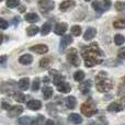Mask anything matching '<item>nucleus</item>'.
<instances>
[{
  "label": "nucleus",
  "instance_id": "1",
  "mask_svg": "<svg viewBox=\"0 0 125 125\" xmlns=\"http://www.w3.org/2000/svg\"><path fill=\"white\" fill-rule=\"evenodd\" d=\"M81 55L83 57L84 64L87 67H93L95 65H100L103 59V52L99 48L97 43H92L89 46H82L81 48Z\"/></svg>",
  "mask_w": 125,
  "mask_h": 125
},
{
  "label": "nucleus",
  "instance_id": "2",
  "mask_svg": "<svg viewBox=\"0 0 125 125\" xmlns=\"http://www.w3.org/2000/svg\"><path fill=\"white\" fill-rule=\"evenodd\" d=\"M95 87H97L98 91H100V92H108V91H110L113 88V82L108 78L106 73L101 71L97 76Z\"/></svg>",
  "mask_w": 125,
  "mask_h": 125
},
{
  "label": "nucleus",
  "instance_id": "3",
  "mask_svg": "<svg viewBox=\"0 0 125 125\" xmlns=\"http://www.w3.org/2000/svg\"><path fill=\"white\" fill-rule=\"evenodd\" d=\"M80 110H81L82 114H83L84 116H87V117L92 116V115H94L95 113L98 112L97 106H95V103L91 99H89L88 101L84 102V103L81 105V109H80Z\"/></svg>",
  "mask_w": 125,
  "mask_h": 125
},
{
  "label": "nucleus",
  "instance_id": "4",
  "mask_svg": "<svg viewBox=\"0 0 125 125\" xmlns=\"http://www.w3.org/2000/svg\"><path fill=\"white\" fill-rule=\"evenodd\" d=\"M67 61L70 62L73 66H79L80 65V58L78 56V52L76 48H69L66 52Z\"/></svg>",
  "mask_w": 125,
  "mask_h": 125
},
{
  "label": "nucleus",
  "instance_id": "5",
  "mask_svg": "<svg viewBox=\"0 0 125 125\" xmlns=\"http://www.w3.org/2000/svg\"><path fill=\"white\" fill-rule=\"evenodd\" d=\"M55 4L53 0H40L39 2V8L43 13H46L48 11H52L54 9Z\"/></svg>",
  "mask_w": 125,
  "mask_h": 125
},
{
  "label": "nucleus",
  "instance_id": "6",
  "mask_svg": "<svg viewBox=\"0 0 125 125\" xmlns=\"http://www.w3.org/2000/svg\"><path fill=\"white\" fill-rule=\"evenodd\" d=\"M1 87H3V89L0 88V92H6L8 94H11L13 95L15 93V90H14V81H9V82H4V83L1 84Z\"/></svg>",
  "mask_w": 125,
  "mask_h": 125
},
{
  "label": "nucleus",
  "instance_id": "7",
  "mask_svg": "<svg viewBox=\"0 0 125 125\" xmlns=\"http://www.w3.org/2000/svg\"><path fill=\"white\" fill-rule=\"evenodd\" d=\"M55 86L57 87V90L61 91L62 93H68V92H70V89H71L70 88V84H69L65 79H62V81L57 82Z\"/></svg>",
  "mask_w": 125,
  "mask_h": 125
},
{
  "label": "nucleus",
  "instance_id": "8",
  "mask_svg": "<svg viewBox=\"0 0 125 125\" xmlns=\"http://www.w3.org/2000/svg\"><path fill=\"white\" fill-rule=\"evenodd\" d=\"M23 112V108L21 105H13L8 110V116L9 117H17Z\"/></svg>",
  "mask_w": 125,
  "mask_h": 125
},
{
  "label": "nucleus",
  "instance_id": "9",
  "mask_svg": "<svg viewBox=\"0 0 125 125\" xmlns=\"http://www.w3.org/2000/svg\"><path fill=\"white\" fill-rule=\"evenodd\" d=\"M31 52L37 53V54H45V53L48 52V47L45 45V44H37V45H34L32 47H30Z\"/></svg>",
  "mask_w": 125,
  "mask_h": 125
},
{
  "label": "nucleus",
  "instance_id": "10",
  "mask_svg": "<svg viewBox=\"0 0 125 125\" xmlns=\"http://www.w3.org/2000/svg\"><path fill=\"white\" fill-rule=\"evenodd\" d=\"M73 7H75V1H73V0H65L59 6V10L62 11V12H66V11L71 10Z\"/></svg>",
  "mask_w": 125,
  "mask_h": 125
},
{
  "label": "nucleus",
  "instance_id": "11",
  "mask_svg": "<svg viewBox=\"0 0 125 125\" xmlns=\"http://www.w3.org/2000/svg\"><path fill=\"white\" fill-rule=\"evenodd\" d=\"M26 106H28L30 110L36 111L42 108V102L40 101V100H30V101L26 103Z\"/></svg>",
  "mask_w": 125,
  "mask_h": 125
},
{
  "label": "nucleus",
  "instance_id": "12",
  "mask_svg": "<svg viewBox=\"0 0 125 125\" xmlns=\"http://www.w3.org/2000/svg\"><path fill=\"white\" fill-rule=\"evenodd\" d=\"M95 35H97V30L93 29V28H88L86 30V32H84V34H83V40H86V41H90V40H92Z\"/></svg>",
  "mask_w": 125,
  "mask_h": 125
},
{
  "label": "nucleus",
  "instance_id": "13",
  "mask_svg": "<svg viewBox=\"0 0 125 125\" xmlns=\"http://www.w3.org/2000/svg\"><path fill=\"white\" fill-rule=\"evenodd\" d=\"M91 87H92V81H91V80H87V81L80 83L79 89L82 93H88L89 91H90Z\"/></svg>",
  "mask_w": 125,
  "mask_h": 125
},
{
  "label": "nucleus",
  "instance_id": "14",
  "mask_svg": "<svg viewBox=\"0 0 125 125\" xmlns=\"http://www.w3.org/2000/svg\"><path fill=\"white\" fill-rule=\"evenodd\" d=\"M71 42H73V37H71L70 35H66V36L62 37L61 41V51L62 52H64L65 48H66L69 44H71Z\"/></svg>",
  "mask_w": 125,
  "mask_h": 125
},
{
  "label": "nucleus",
  "instance_id": "15",
  "mask_svg": "<svg viewBox=\"0 0 125 125\" xmlns=\"http://www.w3.org/2000/svg\"><path fill=\"white\" fill-rule=\"evenodd\" d=\"M67 31V24L66 23H57L55 26V33L57 35H64Z\"/></svg>",
  "mask_w": 125,
  "mask_h": 125
},
{
  "label": "nucleus",
  "instance_id": "16",
  "mask_svg": "<svg viewBox=\"0 0 125 125\" xmlns=\"http://www.w3.org/2000/svg\"><path fill=\"white\" fill-rule=\"evenodd\" d=\"M18 86H19V88L21 89L22 91H25L29 89V87H30V80H29V78H22V79H20V81L18 82Z\"/></svg>",
  "mask_w": 125,
  "mask_h": 125
},
{
  "label": "nucleus",
  "instance_id": "17",
  "mask_svg": "<svg viewBox=\"0 0 125 125\" xmlns=\"http://www.w3.org/2000/svg\"><path fill=\"white\" fill-rule=\"evenodd\" d=\"M33 62V57L29 54H24L19 57V62L22 65H30Z\"/></svg>",
  "mask_w": 125,
  "mask_h": 125
},
{
  "label": "nucleus",
  "instance_id": "18",
  "mask_svg": "<svg viewBox=\"0 0 125 125\" xmlns=\"http://www.w3.org/2000/svg\"><path fill=\"white\" fill-rule=\"evenodd\" d=\"M68 121L73 124H80L82 122V117L77 113H71L68 116Z\"/></svg>",
  "mask_w": 125,
  "mask_h": 125
},
{
  "label": "nucleus",
  "instance_id": "19",
  "mask_svg": "<svg viewBox=\"0 0 125 125\" xmlns=\"http://www.w3.org/2000/svg\"><path fill=\"white\" fill-rule=\"evenodd\" d=\"M26 22H30V23H35V22H39L40 17L36 14V13H28L24 17Z\"/></svg>",
  "mask_w": 125,
  "mask_h": 125
},
{
  "label": "nucleus",
  "instance_id": "20",
  "mask_svg": "<svg viewBox=\"0 0 125 125\" xmlns=\"http://www.w3.org/2000/svg\"><path fill=\"white\" fill-rule=\"evenodd\" d=\"M108 110L110 112H120V111L123 110V106H122V104L117 103V102H113L108 106Z\"/></svg>",
  "mask_w": 125,
  "mask_h": 125
},
{
  "label": "nucleus",
  "instance_id": "21",
  "mask_svg": "<svg viewBox=\"0 0 125 125\" xmlns=\"http://www.w3.org/2000/svg\"><path fill=\"white\" fill-rule=\"evenodd\" d=\"M76 105H77V100H76V98L73 97V95H69L66 99V106L68 109H73Z\"/></svg>",
  "mask_w": 125,
  "mask_h": 125
},
{
  "label": "nucleus",
  "instance_id": "22",
  "mask_svg": "<svg viewBox=\"0 0 125 125\" xmlns=\"http://www.w3.org/2000/svg\"><path fill=\"white\" fill-rule=\"evenodd\" d=\"M43 95H44V98H45L46 100H48V99H51L52 98V95H53V89H52V87H44L43 88Z\"/></svg>",
  "mask_w": 125,
  "mask_h": 125
},
{
  "label": "nucleus",
  "instance_id": "23",
  "mask_svg": "<svg viewBox=\"0 0 125 125\" xmlns=\"http://www.w3.org/2000/svg\"><path fill=\"white\" fill-rule=\"evenodd\" d=\"M92 8L94 9L95 11H98V12H103V10H105L104 7L102 6V2H100L99 0H94V1L92 2Z\"/></svg>",
  "mask_w": 125,
  "mask_h": 125
},
{
  "label": "nucleus",
  "instance_id": "24",
  "mask_svg": "<svg viewBox=\"0 0 125 125\" xmlns=\"http://www.w3.org/2000/svg\"><path fill=\"white\" fill-rule=\"evenodd\" d=\"M39 31H40V29L37 28V26H35V25H31V26H29V28L26 29V33H28L29 36H33V35L37 34Z\"/></svg>",
  "mask_w": 125,
  "mask_h": 125
},
{
  "label": "nucleus",
  "instance_id": "25",
  "mask_svg": "<svg viewBox=\"0 0 125 125\" xmlns=\"http://www.w3.org/2000/svg\"><path fill=\"white\" fill-rule=\"evenodd\" d=\"M114 43L116 44L117 46L123 45V44L125 43V37L122 34H116L114 36Z\"/></svg>",
  "mask_w": 125,
  "mask_h": 125
},
{
  "label": "nucleus",
  "instance_id": "26",
  "mask_svg": "<svg viewBox=\"0 0 125 125\" xmlns=\"http://www.w3.org/2000/svg\"><path fill=\"white\" fill-rule=\"evenodd\" d=\"M113 26L115 29H125V19H119L116 21H114Z\"/></svg>",
  "mask_w": 125,
  "mask_h": 125
},
{
  "label": "nucleus",
  "instance_id": "27",
  "mask_svg": "<svg viewBox=\"0 0 125 125\" xmlns=\"http://www.w3.org/2000/svg\"><path fill=\"white\" fill-rule=\"evenodd\" d=\"M50 32H51V24L48 22H46L41 28V33H42V35H47Z\"/></svg>",
  "mask_w": 125,
  "mask_h": 125
},
{
  "label": "nucleus",
  "instance_id": "28",
  "mask_svg": "<svg viewBox=\"0 0 125 125\" xmlns=\"http://www.w3.org/2000/svg\"><path fill=\"white\" fill-rule=\"evenodd\" d=\"M83 78H84V73L82 70H78L73 73V79H75L76 81H82Z\"/></svg>",
  "mask_w": 125,
  "mask_h": 125
},
{
  "label": "nucleus",
  "instance_id": "29",
  "mask_svg": "<svg viewBox=\"0 0 125 125\" xmlns=\"http://www.w3.org/2000/svg\"><path fill=\"white\" fill-rule=\"evenodd\" d=\"M50 64H51V59L48 58V57H44V58H42L41 61H40V66H41L42 68H48Z\"/></svg>",
  "mask_w": 125,
  "mask_h": 125
},
{
  "label": "nucleus",
  "instance_id": "30",
  "mask_svg": "<svg viewBox=\"0 0 125 125\" xmlns=\"http://www.w3.org/2000/svg\"><path fill=\"white\" fill-rule=\"evenodd\" d=\"M71 33H73V35H75V36H79V35L81 34V28H80L79 25H73V28H71Z\"/></svg>",
  "mask_w": 125,
  "mask_h": 125
},
{
  "label": "nucleus",
  "instance_id": "31",
  "mask_svg": "<svg viewBox=\"0 0 125 125\" xmlns=\"http://www.w3.org/2000/svg\"><path fill=\"white\" fill-rule=\"evenodd\" d=\"M20 3V0H7V7L8 8H15Z\"/></svg>",
  "mask_w": 125,
  "mask_h": 125
},
{
  "label": "nucleus",
  "instance_id": "32",
  "mask_svg": "<svg viewBox=\"0 0 125 125\" xmlns=\"http://www.w3.org/2000/svg\"><path fill=\"white\" fill-rule=\"evenodd\" d=\"M18 122H19V124H31L32 123V120L29 116H23V117H20Z\"/></svg>",
  "mask_w": 125,
  "mask_h": 125
},
{
  "label": "nucleus",
  "instance_id": "33",
  "mask_svg": "<svg viewBox=\"0 0 125 125\" xmlns=\"http://www.w3.org/2000/svg\"><path fill=\"white\" fill-rule=\"evenodd\" d=\"M40 78H35L34 81L32 82V90L33 91H37L40 89Z\"/></svg>",
  "mask_w": 125,
  "mask_h": 125
},
{
  "label": "nucleus",
  "instance_id": "34",
  "mask_svg": "<svg viewBox=\"0 0 125 125\" xmlns=\"http://www.w3.org/2000/svg\"><path fill=\"white\" fill-rule=\"evenodd\" d=\"M14 99H15V101H18V102H24L25 101V95L24 94H22V93H14Z\"/></svg>",
  "mask_w": 125,
  "mask_h": 125
},
{
  "label": "nucleus",
  "instance_id": "35",
  "mask_svg": "<svg viewBox=\"0 0 125 125\" xmlns=\"http://www.w3.org/2000/svg\"><path fill=\"white\" fill-rule=\"evenodd\" d=\"M44 122V116L43 115H37L36 119L34 120V121H32L33 124H42Z\"/></svg>",
  "mask_w": 125,
  "mask_h": 125
},
{
  "label": "nucleus",
  "instance_id": "36",
  "mask_svg": "<svg viewBox=\"0 0 125 125\" xmlns=\"http://www.w3.org/2000/svg\"><path fill=\"white\" fill-rule=\"evenodd\" d=\"M115 8H116V10H119V11H123V10H125V4L121 1H117L116 3H115Z\"/></svg>",
  "mask_w": 125,
  "mask_h": 125
},
{
  "label": "nucleus",
  "instance_id": "37",
  "mask_svg": "<svg viewBox=\"0 0 125 125\" xmlns=\"http://www.w3.org/2000/svg\"><path fill=\"white\" fill-rule=\"evenodd\" d=\"M8 21H6V20L3 19H0V29H2V30H4V29L8 28Z\"/></svg>",
  "mask_w": 125,
  "mask_h": 125
},
{
  "label": "nucleus",
  "instance_id": "38",
  "mask_svg": "<svg viewBox=\"0 0 125 125\" xmlns=\"http://www.w3.org/2000/svg\"><path fill=\"white\" fill-rule=\"evenodd\" d=\"M119 56L121 57V58L125 59V47H122L121 50L119 51Z\"/></svg>",
  "mask_w": 125,
  "mask_h": 125
},
{
  "label": "nucleus",
  "instance_id": "39",
  "mask_svg": "<svg viewBox=\"0 0 125 125\" xmlns=\"http://www.w3.org/2000/svg\"><path fill=\"white\" fill-rule=\"evenodd\" d=\"M1 106H2V109H4V110H10V108H11V105L9 103H7V102H2Z\"/></svg>",
  "mask_w": 125,
  "mask_h": 125
},
{
  "label": "nucleus",
  "instance_id": "40",
  "mask_svg": "<svg viewBox=\"0 0 125 125\" xmlns=\"http://www.w3.org/2000/svg\"><path fill=\"white\" fill-rule=\"evenodd\" d=\"M103 1H104V9L106 10V9H109L111 7V1L110 0H103Z\"/></svg>",
  "mask_w": 125,
  "mask_h": 125
},
{
  "label": "nucleus",
  "instance_id": "41",
  "mask_svg": "<svg viewBox=\"0 0 125 125\" xmlns=\"http://www.w3.org/2000/svg\"><path fill=\"white\" fill-rule=\"evenodd\" d=\"M6 61H7V56H0V65L3 64Z\"/></svg>",
  "mask_w": 125,
  "mask_h": 125
},
{
  "label": "nucleus",
  "instance_id": "42",
  "mask_svg": "<svg viewBox=\"0 0 125 125\" xmlns=\"http://www.w3.org/2000/svg\"><path fill=\"white\" fill-rule=\"evenodd\" d=\"M2 41H3V35H2V33L0 32V45L2 44Z\"/></svg>",
  "mask_w": 125,
  "mask_h": 125
},
{
  "label": "nucleus",
  "instance_id": "43",
  "mask_svg": "<svg viewBox=\"0 0 125 125\" xmlns=\"http://www.w3.org/2000/svg\"><path fill=\"white\" fill-rule=\"evenodd\" d=\"M44 82H50V78H48V77H44Z\"/></svg>",
  "mask_w": 125,
  "mask_h": 125
},
{
  "label": "nucleus",
  "instance_id": "44",
  "mask_svg": "<svg viewBox=\"0 0 125 125\" xmlns=\"http://www.w3.org/2000/svg\"><path fill=\"white\" fill-rule=\"evenodd\" d=\"M19 23V18H14V24Z\"/></svg>",
  "mask_w": 125,
  "mask_h": 125
},
{
  "label": "nucleus",
  "instance_id": "45",
  "mask_svg": "<svg viewBox=\"0 0 125 125\" xmlns=\"http://www.w3.org/2000/svg\"><path fill=\"white\" fill-rule=\"evenodd\" d=\"M46 124H47V125H48V124H54V122H53L52 120H48V121L46 122Z\"/></svg>",
  "mask_w": 125,
  "mask_h": 125
},
{
  "label": "nucleus",
  "instance_id": "46",
  "mask_svg": "<svg viewBox=\"0 0 125 125\" xmlns=\"http://www.w3.org/2000/svg\"><path fill=\"white\" fill-rule=\"evenodd\" d=\"M25 10V8H24V7H22V8H20V11H24Z\"/></svg>",
  "mask_w": 125,
  "mask_h": 125
},
{
  "label": "nucleus",
  "instance_id": "47",
  "mask_svg": "<svg viewBox=\"0 0 125 125\" xmlns=\"http://www.w3.org/2000/svg\"><path fill=\"white\" fill-rule=\"evenodd\" d=\"M122 100H123V102H125V97L123 98V99H122Z\"/></svg>",
  "mask_w": 125,
  "mask_h": 125
},
{
  "label": "nucleus",
  "instance_id": "48",
  "mask_svg": "<svg viewBox=\"0 0 125 125\" xmlns=\"http://www.w3.org/2000/svg\"><path fill=\"white\" fill-rule=\"evenodd\" d=\"M84 1H90V0H84Z\"/></svg>",
  "mask_w": 125,
  "mask_h": 125
},
{
  "label": "nucleus",
  "instance_id": "49",
  "mask_svg": "<svg viewBox=\"0 0 125 125\" xmlns=\"http://www.w3.org/2000/svg\"><path fill=\"white\" fill-rule=\"evenodd\" d=\"M25 1H30V0H25Z\"/></svg>",
  "mask_w": 125,
  "mask_h": 125
},
{
  "label": "nucleus",
  "instance_id": "50",
  "mask_svg": "<svg viewBox=\"0 0 125 125\" xmlns=\"http://www.w3.org/2000/svg\"><path fill=\"white\" fill-rule=\"evenodd\" d=\"M0 1H2V0H0Z\"/></svg>",
  "mask_w": 125,
  "mask_h": 125
}]
</instances>
